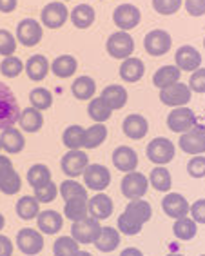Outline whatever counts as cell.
I'll list each match as a JSON object with an SVG mask.
<instances>
[{
  "label": "cell",
  "instance_id": "obj_12",
  "mask_svg": "<svg viewBox=\"0 0 205 256\" xmlns=\"http://www.w3.org/2000/svg\"><path fill=\"white\" fill-rule=\"evenodd\" d=\"M160 100L162 104L171 106V108H184L190 100V89L184 82H176L169 88L160 89Z\"/></svg>",
  "mask_w": 205,
  "mask_h": 256
},
{
  "label": "cell",
  "instance_id": "obj_32",
  "mask_svg": "<svg viewBox=\"0 0 205 256\" xmlns=\"http://www.w3.org/2000/svg\"><path fill=\"white\" fill-rule=\"evenodd\" d=\"M76 58L71 56V54H62V56H56L53 60V64H51V71H53L58 78H69V76H73V73L76 71Z\"/></svg>",
  "mask_w": 205,
  "mask_h": 256
},
{
  "label": "cell",
  "instance_id": "obj_20",
  "mask_svg": "<svg viewBox=\"0 0 205 256\" xmlns=\"http://www.w3.org/2000/svg\"><path fill=\"white\" fill-rule=\"evenodd\" d=\"M112 209H114V206H112V200L108 196V194H104V192H98V194H94V196L88 202L89 216L96 218L98 222L111 216Z\"/></svg>",
  "mask_w": 205,
  "mask_h": 256
},
{
  "label": "cell",
  "instance_id": "obj_36",
  "mask_svg": "<svg viewBox=\"0 0 205 256\" xmlns=\"http://www.w3.org/2000/svg\"><path fill=\"white\" fill-rule=\"evenodd\" d=\"M108 138V128L104 124H94L91 128L86 129V136H84V148L86 149H94L100 144H104V140Z\"/></svg>",
  "mask_w": 205,
  "mask_h": 256
},
{
  "label": "cell",
  "instance_id": "obj_37",
  "mask_svg": "<svg viewBox=\"0 0 205 256\" xmlns=\"http://www.w3.org/2000/svg\"><path fill=\"white\" fill-rule=\"evenodd\" d=\"M28 182H30V186L33 189L42 188V186L51 182V171L44 164H34L28 171Z\"/></svg>",
  "mask_w": 205,
  "mask_h": 256
},
{
  "label": "cell",
  "instance_id": "obj_44",
  "mask_svg": "<svg viewBox=\"0 0 205 256\" xmlns=\"http://www.w3.org/2000/svg\"><path fill=\"white\" fill-rule=\"evenodd\" d=\"M60 194L64 200H71V198H88V189L82 184L74 182V180H66L60 184Z\"/></svg>",
  "mask_w": 205,
  "mask_h": 256
},
{
  "label": "cell",
  "instance_id": "obj_27",
  "mask_svg": "<svg viewBox=\"0 0 205 256\" xmlns=\"http://www.w3.org/2000/svg\"><path fill=\"white\" fill-rule=\"evenodd\" d=\"M94 246L98 251L112 252L120 246V231H116L114 227H102L98 238L94 240Z\"/></svg>",
  "mask_w": 205,
  "mask_h": 256
},
{
  "label": "cell",
  "instance_id": "obj_46",
  "mask_svg": "<svg viewBox=\"0 0 205 256\" xmlns=\"http://www.w3.org/2000/svg\"><path fill=\"white\" fill-rule=\"evenodd\" d=\"M22 71H24L22 60L13 56V54H11V56H6V58L0 62V73L4 74V76H8V78H15Z\"/></svg>",
  "mask_w": 205,
  "mask_h": 256
},
{
  "label": "cell",
  "instance_id": "obj_4",
  "mask_svg": "<svg viewBox=\"0 0 205 256\" xmlns=\"http://www.w3.org/2000/svg\"><path fill=\"white\" fill-rule=\"evenodd\" d=\"M22 188L20 174L15 171L13 164L8 156L0 154V192L4 194H15Z\"/></svg>",
  "mask_w": 205,
  "mask_h": 256
},
{
  "label": "cell",
  "instance_id": "obj_55",
  "mask_svg": "<svg viewBox=\"0 0 205 256\" xmlns=\"http://www.w3.org/2000/svg\"><path fill=\"white\" fill-rule=\"evenodd\" d=\"M18 6V0H0V13H13Z\"/></svg>",
  "mask_w": 205,
  "mask_h": 256
},
{
  "label": "cell",
  "instance_id": "obj_7",
  "mask_svg": "<svg viewBox=\"0 0 205 256\" xmlns=\"http://www.w3.org/2000/svg\"><path fill=\"white\" fill-rule=\"evenodd\" d=\"M100 229H102V226H100L96 218L88 216L80 220V222H73V226H71V236L78 244H94V240L100 234Z\"/></svg>",
  "mask_w": 205,
  "mask_h": 256
},
{
  "label": "cell",
  "instance_id": "obj_50",
  "mask_svg": "<svg viewBox=\"0 0 205 256\" xmlns=\"http://www.w3.org/2000/svg\"><path fill=\"white\" fill-rule=\"evenodd\" d=\"M187 172L192 178H204L205 176V158L202 154H196L194 158H190L187 164Z\"/></svg>",
  "mask_w": 205,
  "mask_h": 256
},
{
  "label": "cell",
  "instance_id": "obj_5",
  "mask_svg": "<svg viewBox=\"0 0 205 256\" xmlns=\"http://www.w3.org/2000/svg\"><path fill=\"white\" fill-rule=\"evenodd\" d=\"M147 189H149V180L142 172H127L122 180V194L127 200H138V198L146 196Z\"/></svg>",
  "mask_w": 205,
  "mask_h": 256
},
{
  "label": "cell",
  "instance_id": "obj_35",
  "mask_svg": "<svg viewBox=\"0 0 205 256\" xmlns=\"http://www.w3.org/2000/svg\"><path fill=\"white\" fill-rule=\"evenodd\" d=\"M40 212V202L34 196H22L16 202V214L22 220H33V218L38 216Z\"/></svg>",
  "mask_w": 205,
  "mask_h": 256
},
{
  "label": "cell",
  "instance_id": "obj_28",
  "mask_svg": "<svg viewBox=\"0 0 205 256\" xmlns=\"http://www.w3.org/2000/svg\"><path fill=\"white\" fill-rule=\"evenodd\" d=\"M182 71L176 66H164L152 74V84L156 86L158 89L169 88V86L180 82Z\"/></svg>",
  "mask_w": 205,
  "mask_h": 256
},
{
  "label": "cell",
  "instance_id": "obj_39",
  "mask_svg": "<svg viewBox=\"0 0 205 256\" xmlns=\"http://www.w3.org/2000/svg\"><path fill=\"white\" fill-rule=\"evenodd\" d=\"M86 129L82 126H69L62 134V142L68 149H82Z\"/></svg>",
  "mask_w": 205,
  "mask_h": 256
},
{
  "label": "cell",
  "instance_id": "obj_41",
  "mask_svg": "<svg viewBox=\"0 0 205 256\" xmlns=\"http://www.w3.org/2000/svg\"><path fill=\"white\" fill-rule=\"evenodd\" d=\"M89 116L94 120L96 124H104L106 120L111 118V114H112V109L109 108L108 104H106V100H102L100 96L98 98H93L91 102H89Z\"/></svg>",
  "mask_w": 205,
  "mask_h": 256
},
{
  "label": "cell",
  "instance_id": "obj_62",
  "mask_svg": "<svg viewBox=\"0 0 205 256\" xmlns=\"http://www.w3.org/2000/svg\"><path fill=\"white\" fill-rule=\"evenodd\" d=\"M0 149H2V148H0Z\"/></svg>",
  "mask_w": 205,
  "mask_h": 256
},
{
  "label": "cell",
  "instance_id": "obj_38",
  "mask_svg": "<svg viewBox=\"0 0 205 256\" xmlns=\"http://www.w3.org/2000/svg\"><path fill=\"white\" fill-rule=\"evenodd\" d=\"M196 231H198L196 222L192 218H187V216L178 218L174 222V226H172V232H174V236L178 240H192L196 236Z\"/></svg>",
  "mask_w": 205,
  "mask_h": 256
},
{
  "label": "cell",
  "instance_id": "obj_22",
  "mask_svg": "<svg viewBox=\"0 0 205 256\" xmlns=\"http://www.w3.org/2000/svg\"><path fill=\"white\" fill-rule=\"evenodd\" d=\"M24 146H26L24 134L20 133L18 129H15L13 126L2 129V133H0V148L4 149L6 153L16 154L24 149Z\"/></svg>",
  "mask_w": 205,
  "mask_h": 256
},
{
  "label": "cell",
  "instance_id": "obj_19",
  "mask_svg": "<svg viewBox=\"0 0 205 256\" xmlns=\"http://www.w3.org/2000/svg\"><path fill=\"white\" fill-rule=\"evenodd\" d=\"M162 209H164V212H166L167 216L178 220V218H182V216H187V212H189V202L182 196L180 192H169V194L162 200Z\"/></svg>",
  "mask_w": 205,
  "mask_h": 256
},
{
  "label": "cell",
  "instance_id": "obj_53",
  "mask_svg": "<svg viewBox=\"0 0 205 256\" xmlns=\"http://www.w3.org/2000/svg\"><path fill=\"white\" fill-rule=\"evenodd\" d=\"M186 10L190 16L205 15V0H186Z\"/></svg>",
  "mask_w": 205,
  "mask_h": 256
},
{
  "label": "cell",
  "instance_id": "obj_43",
  "mask_svg": "<svg viewBox=\"0 0 205 256\" xmlns=\"http://www.w3.org/2000/svg\"><path fill=\"white\" fill-rule=\"evenodd\" d=\"M78 251H80L78 242L74 240L73 236H60L53 244L54 256H74Z\"/></svg>",
  "mask_w": 205,
  "mask_h": 256
},
{
  "label": "cell",
  "instance_id": "obj_24",
  "mask_svg": "<svg viewBox=\"0 0 205 256\" xmlns=\"http://www.w3.org/2000/svg\"><path fill=\"white\" fill-rule=\"evenodd\" d=\"M49 62L46 58L44 54H33L28 58L26 62V73L30 76L33 82H40V80H44L49 73Z\"/></svg>",
  "mask_w": 205,
  "mask_h": 256
},
{
  "label": "cell",
  "instance_id": "obj_47",
  "mask_svg": "<svg viewBox=\"0 0 205 256\" xmlns=\"http://www.w3.org/2000/svg\"><path fill=\"white\" fill-rule=\"evenodd\" d=\"M15 50L16 38L13 36V33H10L8 30H0V54L11 56V54H15Z\"/></svg>",
  "mask_w": 205,
  "mask_h": 256
},
{
  "label": "cell",
  "instance_id": "obj_11",
  "mask_svg": "<svg viewBox=\"0 0 205 256\" xmlns=\"http://www.w3.org/2000/svg\"><path fill=\"white\" fill-rule=\"evenodd\" d=\"M172 46V38L171 34L164 30H152L146 34L144 38V48L151 56H162L166 54L167 51L171 50Z\"/></svg>",
  "mask_w": 205,
  "mask_h": 256
},
{
  "label": "cell",
  "instance_id": "obj_16",
  "mask_svg": "<svg viewBox=\"0 0 205 256\" xmlns=\"http://www.w3.org/2000/svg\"><path fill=\"white\" fill-rule=\"evenodd\" d=\"M16 246L24 254L34 256L44 249V236L34 229H20L16 234Z\"/></svg>",
  "mask_w": 205,
  "mask_h": 256
},
{
  "label": "cell",
  "instance_id": "obj_23",
  "mask_svg": "<svg viewBox=\"0 0 205 256\" xmlns=\"http://www.w3.org/2000/svg\"><path fill=\"white\" fill-rule=\"evenodd\" d=\"M36 224L44 234H56L64 226V216L58 211H42L36 216Z\"/></svg>",
  "mask_w": 205,
  "mask_h": 256
},
{
  "label": "cell",
  "instance_id": "obj_2",
  "mask_svg": "<svg viewBox=\"0 0 205 256\" xmlns=\"http://www.w3.org/2000/svg\"><path fill=\"white\" fill-rule=\"evenodd\" d=\"M174 144L169 140V138H164V136H158L154 140L149 142L147 146V158L154 162L156 166H166L169 164L174 158Z\"/></svg>",
  "mask_w": 205,
  "mask_h": 256
},
{
  "label": "cell",
  "instance_id": "obj_34",
  "mask_svg": "<svg viewBox=\"0 0 205 256\" xmlns=\"http://www.w3.org/2000/svg\"><path fill=\"white\" fill-rule=\"evenodd\" d=\"M127 214H131L132 218H136L138 222H149L152 216V209H151V204L146 202L144 198H138V200H131V202L126 206V211Z\"/></svg>",
  "mask_w": 205,
  "mask_h": 256
},
{
  "label": "cell",
  "instance_id": "obj_25",
  "mask_svg": "<svg viewBox=\"0 0 205 256\" xmlns=\"http://www.w3.org/2000/svg\"><path fill=\"white\" fill-rule=\"evenodd\" d=\"M144 73H146V66L136 56H129L120 66V76L126 82H138L144 76Z\"/></svg>",
  "mask_w": 205,
  "mask_h": 256
},
{
  "label": "cell",
  "instance_id": "obj_10",
  "mask_svg": "<svg viewBox=\"0 0 205 256\" xmlns=\"http://www.w3.org/2000/svg\"><path fill=\"white\" fill-rule=\"evenodd\" d=\"M62 171L71 178H76L84 174L86 168L89 166V156L84 153L82 149H69L68 153L62 156Z\"/></svg>",
  "mask_w": 205,
  "mask_h": 256
},
{
  "label": "cell",
  "instance_id": "obj_6",
  "mask_svg": "<svg viewBox=\"0 0 205 256\" xmlns=\"http://www.w3.org/2000/svg\"><path fill=\"white\" fill-rule=\"evenodd\" d=\"M84 182H86V186L89 189L102 192L111 184V172L102 164H89L86 171H84Z\"/></svg>",
  "mask_w": 205,
  "mask_h": 256
},
{
  "label": "cell",
  "instance_id": "obj_8",
  "mask_svg": "<svg viewBox=\"0 0 205 256\" xmlns=\"http://www.w3.org/2000/svg\"><path fill=\"white\" fill-rule=\"evenodd\" d=\"M180 148L182 151H186L189 154H202L205 153V126H198L190 128L189 131L182 133L180 136Z\"/></svg>",
  "mask_w": 205,
  "mask_h": 256
},
{
  "label": "cell",
  "instance_id": "obj_33",
  "mask_svg": "<svg viewBox=\"0 0 205 256\" xmlns=\"http://www.w3.org/2000/svg\"><path fill=\"white\" fill-rule=\"evenodd\" d=\"M94 91H96V84H94V80L91 78V76H88V74L78 76V78L73 82V86H71V93H73L74 98H78V100L93 98Z\"/></svg>",
  "mask_w": 205,
  "mask_h": 256
},
{
  "label": "cell",
  "instance_id": "obj_26",
  "mask_svg": "<svg viewBox=\"0 0 205 256\" xmlns=\"http://www.w3.org/2000/svg\"><path fill=\"white\" fill-rule=\"evenodd\" d=\"M18 124L20 128L24 129V131H28V133H36L44 126L42 111H38V109L34 108H26L24 111H20Z\"/></svg>",
  "mask_w": 205,
  "mask_h": 256
},
{
  "label": "cell",
  "instance_id": "obj_29",
  "mask_svg": "<svg viewBox=\"0 0 205 256\" xmlns=\"http://www.w3.org/2000/svg\"><path fill=\"white\" fill-rule=\"evenodd\" d=\"M100 98L106 100V104H108L112 111H114V109H122L127 104V91H126V88H122V86L112 84L104 89Z\"/></svg>",
  "mask_w": 205,
  "mask_h": 256
},
{
  "label": "cell",
  "instance_id": "obj_13",
  "mask_svg": "<svg viewBox=\"0 0 205 256\" xmlns=\"http://www.w3.org/2000/svg\"><path fill=\"white\" fill-rule=\"evenodd\" d=\"M140 18L142 13L132 4H120L112 13V22L116 24V28H120V31H131L140 24Z\"/></svg>",
  "mask_w": 205,
  "mask_h": 256
},
{
  "label": "cell",
  "instance_id": "obj_21",
  "mask_svg": "<svg viewBox=\"0 0 205 256\" xmlns=\"http://www.w3.org/2000/svg\"><path fill=\"white\" fill-rule=\"evenodd\" d=\"M124 134L129 136L131 140H142L147 133H149V122L142 114H129L126 116L122 124Z\"/></svg>",
  "mask_w": 205,
  "mask_h": 256
},
{
  "label": "cell",
  "instance_id": "obj_3",
  "mask_svg": "<svg viewBox=\"0 0 205 256\" xmlns=\"http://www.w3.org/2000/svg\"><path fill=\"white\" fill-rule=\"evenodd\" d=\"M108 53L111 54L112 58H129L134 51V40L132 36L127 31H116V33H112L111 36L108 38Z\"/></svg>",
  "mask_w": 205,
  "mask_h": 256
},
{
  "label": "cell",
  "instance_id": "obj_17",
  "mask_svg": "<svg viewBox=\"0 0 205 256\" xmlns=\"http://www.w3.org/2000/svg\"><path fill=\"white\" fill-rule=\"evenodd\" d=\"M176 68L180 71H196L202 66V54L194 46H182L174 54Z\"/></svg>",
  "mask_w": 205,
  "mask_h": 256
},
{
  "label": "cell",
  "instance_id": "obj_54",
  "mask_svg": "<svg viewBox=\"0 0 205 256\" xmlns=\"http://www.w3.org/2000/svg\"><path fill=\"white\" fill-rule=\"evenodd\" d=\"M13 254V242L8 236L0 234V256H11Z\"/></svg>",
  "mask_w": 205,
  "mask_h": 256
},
{
  "label": "cell",
  "instance_id": "obj_51",
  "mask_svg": "<svg viewBox=\"0 0 205 256\" xmlns=\"http://www.w3.org/2000/svg\"><path fill=\"white\" fill-rule=\"evenodd\" d=\"M189 89L196 91V93H205V68H198L196 71H192L189 80Z\"/></svg>",
  "mask_w": 205,
  "mask_h": 256
},
{
  "label": "cell",
  "instance_id": "obj_48",
  "mask_svg": "<svg viewBox=\"0 0 205 256\" xmlns=\"http://www.w3.org/2000/svg\"><path fill=\"white\" fill-rule=\"evenodd\" d=\"M56 194H58V188H56L53 182H49V184H46V186H42V188L34 189V198H36L40 204L53 202L54 198H56Z\"/></svg>",
  "mask_w": 205,
  "mask_h": 256
},
{
  "label": "cell",
  "instance_id": "obj_9",
  "mask_svg": "<svg viewBox=\"0 0 205 256\" xmlns=\"http://www.w3.org/2000/svg\"><path fill=\"white\" fill-rule=\"evenodd\" d=\"M42 40V26L38 20L24 18L16 26V42H20L26 48H33Z\"/></svg>",
  "mask_w": 205,
  "mask_h": 256
},
{
  "label": "cell",
  "instance_id": "obj_60",
  "mask_svg": "<svg viewBox=\"0 0 205 256\" xmlns=\"http://www.w3.org/2000/svg\"><path fill=\"white\" fill-rule=\"evenodd\" d=\"M204 46H205V38H204Z\"/></svg>",
  "mask_w": 205,
  "mask_h": 256
},
{
  "label": "cell",
  "instance_id": "obj_52",
  "mask_svg": "<svg viewBox=\"0 0 205 256\" xmlns=\"http://www.w3.org/2000/svg\"><path fill=\"white\" fill-rule=\"evenodd\" d=\"M190 216H192V220L196 224H205V198L196 200L190 206Z\"/></svg>",
  "mask_w": 205,
  "mask_h": 256
},
{
  "label": "cell",
  "instance_id": "obj_18",
  "mask_svg": "<svg viewBox=\"0 0 205 256\" xmlns=\"http://www.w3.org/2000/svg\"><path fill=\"white\" fill-rule=\"evenodd\" d=\"M112 164L118 171L122 172H131L136 169L138 166V154L134 149L127 148V146H118L112 151Z\"/></svg>",
  "mask_w": 205,
  "mask_h": 256
},
{
  "label": "cell",
  "instance_id": "obj_30",
  "mask_svg": "<svg viewBox=\"0 0 205 256\" xmlns=\"http://www.w3.org/2000/svg\"><path fill=\"white\" fill-rule=\"evenodd\" d=\"M71 22L78 30H88L94 22V10L89 4H78L71 11Z\"/></svg>",
  "mask_w": 205,
  "mask_h": 256
},
{
  "label": "cell",
  "instance_id": "obj_49",
  "mask_svg": "<svg viewBox=\"0 0 205 256\" xmlns=\"http://www.w3.org/2000/svg\"><path fill=\"white\" fill-rule=\"evenodd\" d=\"M152 8L160 15H172L182 8V0H152Z\"/></svg>",
  "mask_w": 205,
  "mask_h": 256
},
{
  "label": "cell",
  "instance_id": "obj_42",
  "mask_svg": "<svg viewBox=\"0 0 205 256\" xmlns=\"http://www.w3.org/2000/svg\"><path fill=\"white\" fill-rule=\"evenodd\" d=\"M30 102H31V108L38 109V111H46L53 104V94L46 88H34L30 93Z\"/></svg>",
  "mask_w": 205,
  "mask_h": 256
},
{
  "label": "cell",
  "instance_id": "obj_56",
  "mask_svg": "<svg viewBox=\"0 0 205 256\" xmlns=\"http://www.w3.org/2000/svg\"><path fill=\"white\" fill-rule=\"evenodd\" d=\"M120 256H144V252L140 249H136V247H127V249H124L120 252Z\"/></svg>",
  "mask_w": 205,
  "mask_h": 256
},
{
  "label": "cell",
  "instance_id": "obj_40",
  "mask_svg": "<svg viewBox=\"0 0 205 256\" xmlns=\"http://www.w3.org/2000/svg\"><path fill=\"white\" fill-rule=\"evenodd\" d=\"M149 184L160 192H167L171 189V174L164 166H156L149 174Z\"/></svg>",
  "mask_w": 205,
  "mask_h": 256
},
{
  "label": "cell",
  "instance_id": "obj_1",
  "mask_svg": "<svg viewBox=\"0 0 205 256\" xmlns=\"http://www.w3.org/2000/svg\"><path fill=\"white\" fill-rule=\"evenodd\" d=\"M20 106L15 94L6 84L0 82V129L11 128L18 122Z\"/></svg>",
  "mask_w": 205,
  "mask_h": 256
},
{
  "label": "cell",
  "instance_id": "obj_14",
  "mask_svg": "<svg viewBox=\"0 0 205 256\" xmlns=\"http://www.w3.org/2000/svg\"><path fill=\"white\" fill-rule=\"evenodd\" d=\"M196 126V114L189 108H174L167 116V128L172 133H186Z\"/></svg>",
  "mask_w": 205,
  "mask_h": 256
},
{
  "label": "cell",
  "instance_id": "obj_15",
  "mask_svg": "<svg viewBox=\"0 0 205 256\" xmlns=\"http://www.w3.org/2000/svg\"><path fill=\"white\" fill-rule=\"evenodd\" d=\"M69 16V10L66 8L64 2H49L46 6L42 13H40V20L46 28H51V30H58L66 24V20Z\"/></svg>",
  "mask_w": 205,
  "mask_h": 256
},
{
  "label": "cell",
  "instance_id": "obj_57",
  "mask_svg": "<svg viewBox=\"0 0 205 256\" xmlns=\"http://www.w3.org/2000/svg\"><path fill=\"white\" fill-rule=\"evenodd\" d=\"M4 226H6V218H4V214H2V212H0V231H2V229H4Z\"/></svg>",
  "mask_w": 205,
  "mask_h": 256
},
{
  "label": "cell",
  "instance_id": "obj_45",
  "mask_svg": "<svg viewBox=\"0 0 205 256\" xmlns=\"http://www.w3.org/2000/svg\"><path fill=\"white\" fill-rule=\"evenodd\" d=\"M144 224L138 222L136 218H132L131 214H127V212H122L120 216H118V231L127 234V236H134L138 232L142 231Z\"/></svg>",
  "mask_w": 205,
  "mask_h": 256
},
{
  "label": "cell",
  "instance_id": "obj_58",
  "mask_svg": "<svg viewBox=\"0 0 205 256\" xmlns=\"http://www.w3.org/2000/svg\"><path fill=\"white\" fill-rule=\"evenodd\" d=\"M74 256H93L91 252H88V251H78Z\"/></svg>",
  "mask_w": 205,
  "mask_h": 256
},
{
  "label": "cell",
  "instance_id": "obj_59",
  "mask_svg": "<svg viewBox=\"0 0 205 256\" xmlns=\"http://www.w3.org/2000/svg\"><path fill=\"white\" fill-rule=\"evenodd\" d=\"M167 256H184V254H178V252H171V254H167Z\"/></svg>",
  "mask_w": 205,
  "mask_h": 256
},
{
  "label": "cell",
  "instance_id": "obj_31",
  "mask_svg": "<svg viewBox=\"0 0 205 256\" xmlns=\"http://www.w3.org/2000/svg\"><path fill=\"white\" fill-rule=\"evenodd\" d=\"M64 214L71 220V222H80L84 218H88V198H71L66 200L64 207Z\"/></svg>",
  "mask_w": 205,
  "mask_h": 256
},
{
  "label": "cell",
  "instance_id": "obj_61",
  "mask_svg": "<svg viewBox=\"0 0 205 256\" xmlns=\"http://www.w3.org/2000/svg\"><path fill=\"white\" fill-rule=\"evenodd\" d=\"M202 256H205V254H202Z\"/></svg>",
  "mask_w": 205,
  "mask_h": 256
}]
</instances>
